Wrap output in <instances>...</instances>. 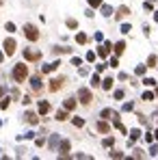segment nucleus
<instances>
[{"label":"nucleus","mask_w":158,"mask_h":160,"mask_svg":"<svg viewBox=\"0 0 158 160\" xmlns=\"http://www.w3.org/2000/svg\"><path fill=\"white\" fill-rule=\"evenodd\" d=\"M78 100H80L82 104H91L93 95H91V91H89V89H80V91H78Z\"/></svg>","instance_id":"7ed1b4c3"},{"label":"nucleus","mask_w":158,"mask_h":160,"mask_svg":"<svg viewBox=\"0 0 158 160\" xmlns=\"http://www.w3.org/2000/svg\"><path fill=\"white\" fill-rule=\"evenodd\" d=\"M143 100H145V102H152V100H154V93H150V91H147V93L143 95Z\"/></svg>","instance_id":"5701e85b"},{"label":"nucleus","mask_w":158,"mask_h":160,"mask_svg":"<svg viewBox=\"0 0 158 160\" xmlns=\"http://www.w3.org/2000/svg\"><path fill=\"white\" fill-rule=\"evenodd\" d=\"M58 65H61L58 61H54V63H50V65H46V67H44V74H50V72H54Z\"/></svg>","instance_id":"1a4fd4ad"},{"label":"nucleus","mask_w":158,"mask_h":160,"mask_svg":"<svg viewBox=\"0 0 158 160\" xmlns=\"http://www.w3.org/2000/svg\"><path fill=\"white\" fill-rule=\"evenodd\" d=\"M128 13H130V9H128V7H119V9H117V20H121V17H126Z\"/></svg>","instance_id":"6e6552de"},{"label":"nucleus","mask_w":158,"mask_h":160,"mask_svg":"<svg viewBox=\"0 0 158 160\" xmlns=\"http://www.w3.org/2000/svg\"><path fill=\"white\" fill-rule=\"evenodd\" d=\"M30 84H33L35 91H39V89H41V76H33V78H30Z\"/></svg>","instance_id":"0eeeda50"},{"label":"nucleus","mask_w":158,"mask_h":160,"mask_svg":"<svg viewBox=\"0 0 158 160\" xmlns=\"http://www.w3.org/2000/svg\"><path fill=\"white\" fill-rule=\"evenodd\" d=\"M102 87H104L106 91H108V89H113V78H104V80H102Z\"/></svg>","instance_id":"dca6fc26"},{"label":"nucleus","mask_w":158,"mask_h":160,"mask_svg":"<svg viewBox=\"0 0 158 160\" xmlns=\"http://www.w3.org/2000/svg\"><path fill=\"white\" fill-rule=\"evenodd\" d=\"M24 35H26V39H30V41L39 39V31H37L33 24H26V26H24Z\"/></svg>","instance_id":"f03ea898"},{"label":"nucleus","mask_w":158,"mask_h":160,"mask_svg":"<svg viewBox=\"0 0 158 160\" xmlns=\"http://www.w3.org/2000/svg\"><path fill=\"white\" fill-rule=\"evenodd\" d=\"M110 48H113L110 43H104V45H102V48L98 50V52H100V56H108V52H110Z\"/></svg>","instance_id":"9d476101"},{"label":"nucleus","mask_w":158,"mask_h":160,"mask_svg":"<svg viewBox=\"0 0 158 160\" xmlns=\"http://www.w3.org/2000/svg\"><path fill=\"white\" fill-rule=\"evenodd\" d=\"M110 115H113V111H108V108L102 111V119H110Z\"/></svg>","instance_id":"6ab92c4d"},{"label":"nucleus","mask_w":158,"mask_h":160,"mask_svg":"<svg viewBox=\"0 0 158 160\" xmlns=\"http://www.w3.org/2000/svg\"><path fill=\"white\" fill-rule=\"evenodd\" d=\"M0 2H4V0H0Z\"/></svg>","instance_id":"2f4dec72"},{"label":"nucleus","mask_w":158,"mask_h":160,"mask_svg":"<svg viewBox=\"0 0 158 160\" xmlns=\"http://www.w3.org/2000/svg\"><path fill=\"white\" fill-rule=\"evenodd\" d=\"M123 50H126V43H123V41H119V43H115V54H121Z\"/></svg>","instance_id":"4468645a"},{"label":"nucleus","mask_w":158,"mask_h":160,"mask_svg":"<svg viewBox=\"0 0 158 160\" xmlns=\"http://www.w3.org/2000/svg\"><path fill=\"white\" fill-rule=\"evenodd\" d=\"M4 52H7L9 56L15 52V41H13V39H4Z\"/></svg>","instance_id":"423d86ee"},{"label":"nucleus","mask_w":158,"mask_h":160,"mask_svg":"<svg viewBox=\"0 0 158 160\" xmlns=\"http://www.w3.org/2000/svg\"><path fill=\"white\" fill-rule=\"evenodd\" d=\"M147 65H150V67H154V65H156V56H154V54L147 59Z\"/></svg>","instance_id":"4be33fe9"},{"label":"nucleus","mask_w":158,"mask_h":160,"mask_svg":"<svg viewBox=\"0 0 158 160\" xmlns=\"http://www.w3.org/2000/svg\"><path fill=\"white\" fill-rule=\"evenodd\" d=\"M0 61H2V52H0Z\"/></svg>","instance_id":"7c9ffc66"},{"label":"nucleus","mask_w":158,"mask_h":160,"mask_svg":"<svg viewBox=\"0 0 158 160\" xmlns=\"http://www.w3.org/2000/svg\"><path fill=\"white\" fill-rule=\"evenodd\" d=\"M143 82H145V84H147V87H152V84H154V82H156V80H152V78H145V80H143Z\"/></svg>","instance_id":"c85d7f7f"},{"label":"nucleus","mask_w":158,"mask_h":160,"mask_svg":"<svg viewBox=\"0 0 158 160\" xmlns=\"http://www.w3.org/2000/svg\"><path fill=\"white\" fill-rule=\"evenodd\" d=\"M2 93H4V89H2V87H0V97H2Z\"/></svg>","instance_id":"c756f323"},{"label":"nucleus","mask_w":158,"mask_h":160,"mask_svg":"<svg viewBox=\"0 0 158 160\" xmlns=\"http://www.w3.org/2000/svg\"><path fill=\"white\" fill-rule=\"evenodd\" d=\"M56 119H58V121H65V119H67V113H65V111H58V113H56Z\"/></svg>","instance_id":"a211bd4d"},{"label":"nucleus","mask_w":158,"mask_h":160,"mask_svg":"<svg viewBox=\"0 0 158 160\" xmlns=\"http://www.w3.org/2000/svg\"><path fill=\"white\" fill-rule=\"evenodd\" d=\"M74 125H78V128H80V125H85V121H82V119H78V117H76V119H74Z\"/></svg>","instance_id":"a878e982"},{"label":"nucleus","mask_w":158,"mask_h":160,"mask_svg":"<svg viewBox=\"0 0 158 160\" xmlns=\"http://www.w3.org/2000/svg\"><path fill=\"white\" fill-rule=\"evenodd\" d=\"M76 41H78V43H87V35H82V33H80V35L76 37Z\"/></svg>","instance_id":"412c9836"},{"label":"nucleus","mask_w":158,"mask_h":160,"mask_svg":"<svg viewBox=\"0 0 158 160\" xmlns=\"http://www.w3.org/2000/svg\"><path fill=\"white\" fill-rule=\"evenodd\" d=\"M74 108H76V100H74V97L65 100V111H74Z\"/></svg>","instance_id":"f8f14e48"},{"label":"nucleus","mask_w":158,"mask_h":160,"mask_svg":"<svg viewBox=\"0 0 158 160\" xmlns=\"http://www.w3.org/2000/svg\"><path fill=\"white\" fill-rule=\"evenodd\" d=\"M98 130L104 132V134H108V132H110V125H108L106 121H100V123H98Z\"/></svg>","instance_id":"9b49d317"},{"label":"nucleus","mask_w":158,"mask_h":160,"mask_svg":"<svg viewBox=\"0 0 158 160\" xmlns=\"http://www.w3.org/2000/svg\"><path fill=\"white\" fill-rule=\"evenodd\" d=\"M26 76H28V67H26L24 63L15 65V69H13V80H15V82H24Z\"/></svg>","instance_id":"f257e3e1"},{"label":"nucleus","mask_w":158,"mask_h":160,"mask_svg":"<svg viewBox=\"0 0 158 160\" xmlns=\"http://www.w3.org/2000/svg\"><path fill=\"white\" fill-rule=\"evenodd\" d=\"M63 82H65V78H52L50 80V91H58V89H61V87H63Z\"/></svg>","instance_id":"39448f33"},{"label":"nucleus","mask_w":158,"mask_h":160,"mask_svg":"<svg viewBox=\"0 0 158 160\" xmlns=\"http://www.w3.org/2000/svg\"><path fill=\"white\" fill-rule=\"evenodd\" d=\"M89 4H91V7H100V4H102V0H89Z\"/></svg>","instance_id":"393cba45"},{"label":"nucleus","mask_w":158,"mask_h":160,"mask_svg":"<svg viewBox=\"0 0 158 160\" xmlns=\"http://www.w3.org/2000/svg\"><path fill=\"white\" fill-rule=\"evenodd\" d=\"M26 119H28V123H37V115L35 113H26Z\"/></svg>","instance_id":"f3484780"},{"label":"nucleus","mask_w":158,"mask_h":160,"mask_svg":"<svg viewBox=\"0 0 158 160\" xmlns=\"http://www.w3.org/2000/svg\"><path fill=\"white\" fill-rule=\"evenodd\" d=\"M102 13H104V15H110V13H113V9H110L108 4H104V7H102Z\"/></svg>","instance_id":"aec40b11"},{"label":"nucleus","mask_w":158,"mask_h":160,"mask_svg":"<svg viewBox=\"0 0 158 160\" xmlns=\"http://www.w3.org/2000/svg\"><path fill=\"white\" fill-rule=\"evenodd\" d=\"M139 136H141V132H139V130H132V141H134V139H139Z\"/></svg>","instance_id":"cd10ccee"},{"label":"nucleus","mask_w":158,"mask_h":160,"mask_svg":"<svg viewBox=\"0 0 158 160\" xmlns=\"http://www.w3.org/2000/svg\"><path fill=\"white\" fill-rule=\"evenodd\" d=\"M115 97H117V100H121V97H123V91H121V89H119V91H115Z\"/></svg>","instance_id":"bb28decb"},{"label":"nucleus","mask_w":158,"mask_h":160,"mask_svg":"<svg viewBox=\"0 0 158 160\" xmlns=\"http://www.w3.org/2000/svg\"><path fill=\"white\" fill-rule=\"evenodd\" d=\"M48 111H50V104H48V102H41V104H39V113H41V115H46Z\"/></svg>","instance_id":"2eb2a0df"},{"label":"nucleus","mask_w":158,"mask_h":160,"mask_svg":"<svg viewBox=\"0 0 158 160\" xmlns=\"http://www.w3.org/2000/svg\"><path fill=\"white\" fill-rule=\"evenodd\" d=\"M24 59L26 61H39L41 59V52L39 50H24Z\"/></svg>","instance_id":"20e7f679"},{"label":"nucleus","mask_w":158,"mask_h":160,"mask_svg":"<svg viewBox=\"0 0 158 160\" xmlns=\"http://www.w3.org/2000/svg\"><path fill=\"white\" fill-rule=\"evenodd\" d=\"M67 152H69V141H63L61 143V156H67Z\"/></svg>","instance_id":"ddd939ff"},{"label":"nucleus","mask_w":158,"mask_h":160,"mask_svg":"<svg viewBox=\"0 0 158 160\" xmlns=\"http://www.w3.org/2000/svg\"><path fill=\"white\" fill-rule=\"evenodd\" d=\"M67 26H69V28H76L78 22H76V20H67Z\"/></svg>","instance_id":"b1692460"}]
</instances>
